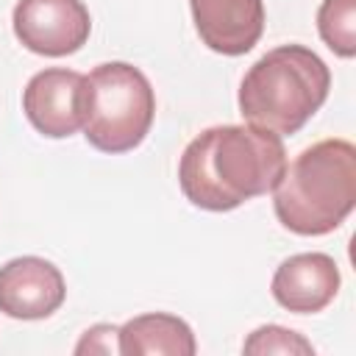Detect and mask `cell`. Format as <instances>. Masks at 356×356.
I'll return each instance as SVG.
<instances>
[{
    "mask_svg": "<svg viewBox=\"0 0 356 356\" xmlns=\"http://www.w3.org/2000/svg\"><path fill=\"white\" fill-rule=\"evenodd\" d=\"M286 167L278 134L256 125H214L200 131L181 153L178 186L203 211H231L273 192Z\"/></svg>",
    "mask_w": 356,
    "mask_h": 356,
    "instance_id": "obj_1",
    "label": "cell"
},
{
    "mask_svg": "<svg viewBox=\"0 0 356 356\" xmlns=\"http://www.w3.org/2000/svg\"><path fill=\"white\" fill-rule=\"evenodd\" d=\"M356 206V147L348 139H323L295 156L273 186L278 222L298 236L337 231Z\"/></svg>",
    "mask_w": 356,
    "mask_h": 356,
    "instance_id": "obj_2",
    "label": "cell"
},
{
    "mask_svg": "<svg viewBox=\"0 0 356 356\" xmlns=\"http://www.w3.org/2000/svg\"><path fill=\"white\" fill-rule=\"evenodd\" d=\"M331 89L328 64L306 44L267 50L239 83V114L278 136L298 134L325 103Z\"/></svg>",
    "mask_w": 356,
    "mask_h": 356,
    "instance_id": "obj_3",
    "label": "cell"
},
{
    "mask_svg": "<svg viewBox=\"0 0 356 356\" xmlns=\"http://www.w3.org/2000/svg\"><path fill=\"white\" fill-rule=\"evenodd\" d=\"M156 117L147 75L128 61L97 64L83 75V136L100 153H128L145 142Z\"/></svg>",
    "mask_w": 356,
    "mask_h": 356,
    "instance_id": "obj_4",
    "label": "cell"
},
{
    "mask_svg": "<svg viewBox=\"0 0 356 356\" xmlns=\"http://www.w3.org/2000/svg\"><path fill=\"white\" fill-rule=\"evenodd\" d=\"M11 25L25 50L47 58L78 53L92 33L83 0H17Z\"/></svg>",
    "mask_w": 356,
    "mask_h": 356,
    "instance_id": "obj_5",
    "label": "cell"
},
{
    "mask_svg": "<svg viewBox=\"0 0 356 356\" xmlns=\"http://www.w3.org/2000/svg\"><path fill=\"white\" fill-rule=\"evenodd\" d=\"M28 122L47 139H67L83 128V75L67 67L36 72L22 89Z\"/></svg>",
    "mask_w": 356,
    "mask_h": 356,
    "instance_id": "obj_6",
    "label": "cell"
},
{
    "mask_svg": "<svg viewBox=\"0 0 356 356\" xmlns=\"http://www.w3.org/2000/svg\"><path fill=\"white\" fill-rule=\"evenodd\" d=\"M67 284L42 256H17L0 267V312L14 320H44L61 309Z\"/></svg>",
    "mask_w": 356,
    "mask_h": 356,
    "instance_id": "obj_7",
    "label": "cell"
},
{
    "mask_svg": "<svg viewBox=\"0 0 356 356\" xmlns=\"http://www.w3.org/2000/svg\"><path fill=\"white\" fill-rule=\"evenodd\" d=\"M200 42L220 56H245L264 33V0H189Z\"/></svg>",
    "mask_w": 356,
    "mask_h": 356,
    "instance_id": "obj_8",
    "label": "cell"
},
{
    "mask_svg": "<svg viewBox=\"0 0 356 356\" xmlns=\"http://www.w3.org/2000/svg\"><path fill=\"white\" fill-rule=\"evenodd\" d=\"M342 275L328 253H295L278 264L270 292L278 306L295 314L323 312L339 292Z\"/></svg>",
    "mask_w": 356,
    "mask_h": 356,
    "instance_id": "obj_9",
    "label": "cell"
},
{
    "mask_svg": "<svg viewBox=\"0 0 356 356\" xmlns=\"http://www.w3.org/2000/svg\"><path fill=\"white\" fill-rule=\"evenodd\" d=\"M197 342L186 320L167 312L131 317L120 328L122 356H195Z\"/></svg>",
    "mask_w": 356,
    "mask_h": 356,
    "instance_id": "obj_10",
    "label": "cell"
},
{
    "mask_svg": "<svg viewBox=\"0 0 356 356\" xmlns=\"http://www.w3.org/2000/svg\"><path fill=\"white\" fill-rule=\"evenodd\" d=\"M320 39L339 56H356V0H323L317 8Z\"/></svg>",
    "mask_w": 356,
    "mask_h": 356,
    "instance_id": "obj_11",
    "label": "cell"
},
{
    "mask_svg": "<svg viewBox=\"0 0 356 356\" xmlns=\"http://www.w3.org/2000/svg\"><path fill=\"white\" fill-rule=\"evenodd\" d=\"M242 353H250V356H267V353L312 356L314 353V345L306 337H300L298 331H292V328H284V325H259L245 339Z\"/></svg>",
    "mask_w": 356,
    "mask_h": 356,
    "instance_id": "obj_12",
    "label": "cell"
},
{
    "mask_svg": "<svg viewBox=\"0 0 356 356\" xmlns=\"http://www.w3.org/2000/svg\"><path fill=\"white\" fill-rule=\"evenodd\" d=\"M75 353H120V328L117 325H92L83 331Z\"/></svg>",
    "mask_w": 356,
    "mask_h": 356,
    "instance_id": "obj_13",
    "label": "cell"
}]
</instances>
